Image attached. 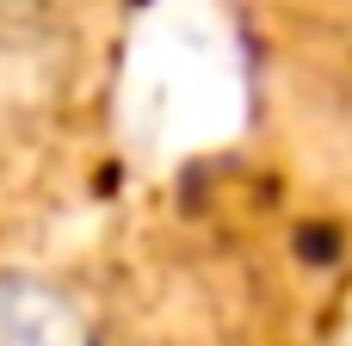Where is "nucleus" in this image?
Returning a JSON list of instances; mask_svg holds the SVG:
<instances>
[{"label":"nucleus","instance_id":"2","mask_svg":"<svg viewBox=\"0 0 352 346\" xmlns=\"http://www.w3.org/2000/svg\"><path fill=\"white\" fill-rule=\"evenodd\" d=\"M12 19H62V0H0V25Z\"/></svg>","mask_w":352,"mask_h":346},{"label":"nucleus","instance_id":"1","mask_svg":"<svg viewBox=\"0 0 352 346\" xmlns=\"http://www.w3.org/2000/svg\"><path fill=\"white\" fill-rule=\"evenodd\" d=\"M0 346H105V322L74 279L0 266Z\"/></svg>","mask_w":352,"mask_h":346},{"label":"nucleus","instance_id":"3","mask_svg":"<svg viewBox=\"0 0 352 346\" xmlns=\"http://www.w3.org/2000/svg\"><path fill=\"white\" fill-rule=\"evenodd\" d=\"M346 6H352V0H346Z\"/></svg>","mask_w":352,"mask_h":346}]
</instances>
